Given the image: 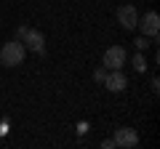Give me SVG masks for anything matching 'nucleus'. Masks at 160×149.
Returning a JSON list of instances; mask_svg holds the SVG:
<instances>
[{
  "label": "nucleus",
  "instance_id": "4",
  "mask_svg": "<svg viewBox=\"0 0 160 149\" xmlns=\"http://www.w3.org/2000/svg\"><path fill=\"white\" fill-rule=\"evenodd\" d=\"M136 29H142L144 37H158V32H160V16L155 11H147L144 19L136 22Z\"/></svg>",
  "mask_w": 160,
  "mask_h": 149
},
{
  "label": "nucleus",
  "instance_id": "12",
  "mask_svg": "<svg viewBox=\"0 0 160 149\" xmlns=\"http://www.w3.org/2000/svg\"><path fill=\"white\" fill-rule=\"evenodd\" d=\"M102 149H115V141H112V138H107V141H102Z\"/></svg>",
  "mask_w": 160,
  "mask_h": 149
},
{
  "label": "nucleus",
  "instance_id": "5",
  "mask_svg": "<svg viewBox=\"0 0 160 149\" xmlns=\"http://www.w3.org/2000/svg\"><path fill=\"white\" fill-rule=\"evenodd\" d=\"M112 141H115V147L131 149V147H136V144H139V133L133 131V128H115Z\"/></svg>",
  "mask_w": 160,
  "mask_h": 149
},
{
  "label": "nucleus",
  "instance_id": "7",
  "mask_svg": "<svg viewBox=\"0 0 160 149\" xmlns=\"http://www.w3.org/2000/svg\"><path fill=\"white\" fill-rule=\"evenodd\" d=\"M118 22L123 29H136V22H139V11L133 6H120L118 8Z\"/></svg>",
  "mask_w": 160,
  "mask_h": 149
},
{
  "label": "nucleus",
  "instance_id": "3",
  "mask_svg": "<svg viewBox=\"0 0 160 149\" xmlns=\"http://www.w3.org/2000/svg\"><path fill=\"white\" fill-rule=\"evenodd\" d=\"M102 85L107 88L109 93H120V91H126L128 77L123 74V69H107V77H104V83H102Z\"/></svg>",
  "mask_w": 160,
  "mask_h": 149
},
{
  "label": "nucleus",
  "instance_id": "6",
  "mask_svg": "<svg viewBox=\"0 0 160 149\" xmlns=\"http://www.w3.org/2000/svg\"><path fill=\"white\" fill-rule=\"evenodd\" d=\"M22 43H24V48L32 51V53H43V51H46V35L38 32V29H29V32L24 35Z\"/></svg>",
  "mask_w": 160,
  "mask_h": 149
},
{
  "label": "nucleus",
  "instance_id": "13",
  "mask_svg": "<svg viewBox=\"0 0 160 149\" xmlns=\"http://www.w3.org/2000/svg\"><path fill=\"white\" fill-rule=\"evenodd\" d=\"M149 85H152V91H155V93L160 91V80H158V77H152V83H149Z\"/></svg>",
  "mask_w": 160,
  "mask_h": 149
},
{
  "label": "nucleus",
  "instance_id": "8",
  "mask_svg": "<svg viewBox=\"0 0 160 149\" xmlns=\"http://www.w3.org/2000/svg\"><path fill=\"white\" fill-rule=\"evenodd\" d=\"M131 64H133V69H136V72H144V69H147V59H144V53L139 51L136 56L131 59Z\"/></svg>",
  "mask_w": 160,
  "mask_h": 149
},
{
  "label": "nucleus",
  "instance_id": "9",
  "mask_svg": "<svg viewBox=\"0 0 160 149\" xmlns=\"http://www.w3.org/2000/svg\"><path fill=\"white\" fill-rule=\"evenodd\" d=\"M133 46H136V51H144V48H147L149 43H147V37L142 35V37H136V40H133Z\"/></svg>",
  "mask_w": 160,
  "mask_h": 149
},
{
  "label": "nucleus",
  "instance_id": "11",
  "mask_svg": "<svg viewBox=\"0 0 160 149\" xmlns=\"http://www.w3.org/2000/svg\"><path fill=\"white\" fill-rule=\"evenodd\" d=\"M27 32H29V27H27V24H22V27L16 29V40H24V35H27Z\"/></svg>",
  "mask_w": 160,
  "mask_h": 149
},
{
  "label": "nucleus",
  "instance_id": "2",
  "mask_svg": "<svg viewBox=\"0 0 160 149\" xmlns=\"http://www.w3.org/2000/svg\"><path fill=\"white\" fill-rule=\"evenodd\" d=\"M126 61H128V53L123 46H109L104 51V69H123Z\"/></svg>",
  "mask_w": 160,
  "mask_h": 149
},
{
  "label": "nucleus",
  "instance_id": "10",
  "mask_svg": "<svg viewBox=\"0 0 160 149\" xmlns=\"http://www.w3.org/2000/svg\"><path fill=\"white\" fill-rule=\"evenodd\" d=\"M93 77H96V83H104V77H107V69H104V67H99L96 72H93Z\"/></svg>",
  "mask_w": 160,
  "mask_h": 149
},
{
  "label": "nucleus",
  "instance_id": "1",
  "mask_svg": "<svg viewBox=\"0 0 160 149\" xmlns=\"http://www.w3.org/2000/svg\"><path fill=\"white\" fill-rule=\"evenodd\" d=\"M24 56H27V48H24L22 40H8L6 46L0 48V64L3 67H19V64H24Z\"/></svg>",
  "mask_w": 160,
  "mask_h": 149
}]
</instances>
